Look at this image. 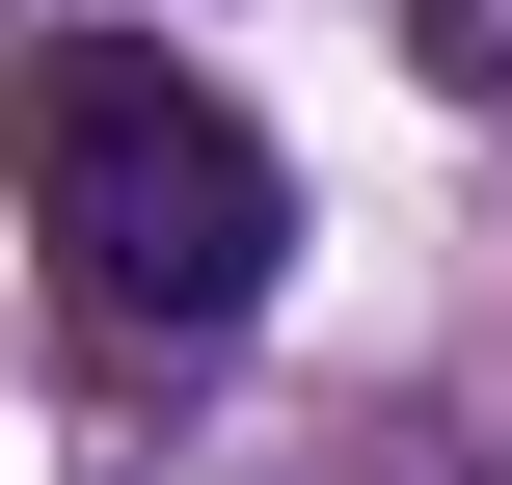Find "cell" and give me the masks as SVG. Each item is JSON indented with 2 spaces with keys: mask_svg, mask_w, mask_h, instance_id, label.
I'll return each instance as SVG.
<instances>
[{
  "mask_svg": "<svg viewBox=\"0 0 512 485\" xmlns=\"http://www.w3.org/2000/svg\"><path fill=\"white\" fill-rule=\"evenodd\" d=\"M0 135H27V243H54V297L135 324V351H216V324L270 297V243H297V162H270L243 81H189L162 27H54Z\"/></svg>",
  "mask_w": 512,
  "mask_h": 485,
  "instance_id": "6da1fadb",
  "label": "cell"
},
{
  "mask_svg": "<svg viewBox=\"0 0 512 485\" xmlns=\"http://www.w3.org/2000/svg\"><path fill=\"white\" fill-rule=\"evenodd\" d=\"M405 54H432L459 108H512V0H405Z\"/></svg>",
  "mask_w": 512,
  "mask_h": 485,
  "instance_id": "7a4b0ae2",
  "label": "cell"
}]
</instances>
